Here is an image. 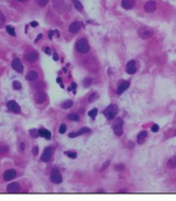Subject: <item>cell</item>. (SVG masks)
Masks as SVG:
<instances>
[{
	"label": "cell",
	"mask_w": 176,
	"mask_h": 201,
	"mask_svg": "<svg viewBox=\"0 0 176 201\" xmlns=\"http://www.w3.org/2000/svg\"><path fill=\"white\" fill-rule=\"evenodd\" d=\"M17 172L15 169H7L5 172L3 173V180L4 181H12L13 179L16 178Z\"/></svg>",
	"instance_id": "10"
},
{
	"label": "cell",
	"mask_w": 176,
	"mask_h": 201,
	"mask_svg": "<svg viewBox=\"0 0 176 201\" xmlns=\"http://www.w3.org/2000/svg\"><path fill=\"white\" fill-rule=\"evenodd\" d=\"M152 131H153V132H158V131H159V126L154 124L153 126H152Z\"/></svg>",
	"instance_id": "38"
},
{
	"label": "cell",
	"mask_w": 176,
	"mask_h": 201,
	"mask_svg": "<svg viewBox=\"0 0 176 201\" xmlns=\"http://www.w3.org/2000/svg\"><path fill=\"white\" fill-rule=\"evenodd\" d=\"M97 114H98V109H92L91 111H89V112H88V116L91 117L92 119H95V116H97Z\"/></svg>",
	"instance_id": "28"
},
{
	"label": "cell",
	"mask_w": 176,
	"mask_h": 201,
	"mask_svg": "<svg viewBox=\"0 0 176 201\" xmlns=\"http://www.w3.org/2000/svg\"><path fill=\"white\" fill-rule=\"evenodd\" d=\"M73 103H74L73 100H67L60 104V108L64 109V110H68V109H70L72 105H73Z\"/></svg>",
	"instance_id": "23"
},
{
	"label": "cell",
	"mask_w": 176,
	"mask_h": 201,
	"mask_svg": "<svg viewBox=\"0 0 176 201\" xmlns=\"http://www.w3.org/2000/svg\"><path fill=\"white\" fill-rule=\"evenodd\" d=\"M131 85V82L130 81H122L119 83L118 85V88H117V93H118V95H121V94L124 93L126 89L130 87Z\"/></svg>",
	"instance_id": "13"
},
{
	"label": "cell",
	"mask_w": 176,
	"mask_h": 201,
	"mask_svg": "<svg viewBox=\"0 0 176 201\" xmlns=\"http://www.w3.org/2000/svg\"><path fill=\"white\" fill-rule=\"evenodd\" d=\"M5 22V16L3 15V13L1 11H0V27L2 26L3 23Z\"/></svg>",
	"instance_id": "35"
},
{
	"label": "cell",
	"mask_w": 176,
	"mask_h": 201,
	"mask_svg": "<svg viewBox=\"0 0 176 201\" xmlns=\"http://www.w3.org/2000/svg\"><path fill=\"white\" fill-rule=\"evenodd\" d=\"M66 131H67V126H66L65 124H62L60 126V129H58V132H60V134H64Z\"/></svg>",
	"instance_id": "31"
},
{
	"label": "cell",
	"mask_w": 176,
	"mask_h": 201,
	"mask_svg": "<svg viewBox=\"0 0 176 201\" xmlns=\"http://www.w3.org/2000/svg\"><path fill=\"white\" fill-rule=\"evenodd\" d=\"M108 165H109V161H107V162H106V164H104V165H103V166H102L101 170H103V169H104V168H106V167L108 166Z\"/></svg>",
	"instance_id": "44"
},
{
	"label": "cell",
	"mask_w": 176,
	"mask_h": 201,
	"mask_svg": "<svg viewBox=\"0 0 176 201\" xmlns=\"http://www.w3.org/2000/svg\"><path fill=\"white\" fill-rule=\"evenodd\" d=\"M98 94L97 93H93V94H91V96L89 97V101H90V102H93V101L95 100V99L98 98Z\"/></svg>",
	"instance_id": "36"
},
{
	"label": "cell",
	"mask_w": 176,
	"mask_h": 201,
	"mask_svg": "<svg viewBox=\"0 0 176 201\" xmlns=\"http://www.w3.org/2000/svg\"><path fill=\"white\" fill-rule=\"evenodd\" d=\"M47 99V94L45 92L38 91L34 94V101L36 103H43L45 102Z\"/></svg>",
	"instance_id": "9"
},
{
	"label": "cell",
	"mask_w": 176,
	"mask_h": 201,
	"mask_svg": "<svg viewBox=\"0 0 176 201\" xmlns=\"http://www.w3.org/2000/svg\"><path fill=\"white\" fill-rule=\"evenodd\" d=\"M90 132V129L87 128V127H84V128H82L81 130H79L78 132H71V133H69V137L70 138H75L78 137V136H81L83 135V134H86V133H89Z\"/></svg>",
	"instance_id": "12"
},
{
	"label": "cell",
	"mask_w": 176,
	"mask_h": 201,
	"mask_svg": "<svg viewBox=\"0 0 176 201\" xmlns=\"http://www.w3.org/2000/svg\"><path fill=\"white\" fill-rule=\"evenodd\" d=\"M91 82H92V80L90 79V78H89V79H85L84 80V85H85V86H89V85L91 84Z\"/></svg>",
	"instance_id": "37"
},
{
	"label": "cell",
	"mask_w": 176,
	"mask_h": 201,
	"mask_svg": "<svg viewBox=\"0 0 176 201\" xmlns=\"http://www.w3.org/2000/svg\"><path fill=\"white\" fill-rule=\"evenodd\" d=\"M44 51L46 52L47 54H50V53H51V49H50L49 47H45V48H44Z\"/></svg>",
	"instance_id": "40"
},
{
	"label": "cell",
	"mask_w": 176,
	"mask_h": 201,
	"mask_svg": "<svg viewBox=\"0 0 176 201\" xmlns=\"http://www.w3.org/2000/svg\"><path fill=\"white\" fill-rule=\"evenodd\" d=\"M12 67L14 68L15 70H16L17 73H22L23 71V65L22 63L20 62V60L19 58H14L13 61H12Z\"/></svg>",
	"instance_id": "15"
},
{
	"label": "cell",
	"mask_w": 176,
	"mask_h": 201,
	"mask_svg": "<svg viewBox=\"0 0 176 201\" xmlns=\"http://www.w3.org/2000/svg\"><path fill=\"white\" fill-rule=\"evenodd\" d=\"M30 25L33 27V28H35V27H37V26H38V22H37V21H32V22H31Z\"/></svg>",
	"instance_id": "41"
},
{
	"label": "cell",
	"mask_w": 176,
	"mask_h": 201,
	"mask_svg": "<svg viewBox=\"0 0 176 201\" xmlns=\"http://www.w3.org/2000/svg\"><path fill=\"white\" fill-rule=\"evenodd\" d=\"M115 169H116L117 171H123L125 169V166L123 164H117L116 166H115Z\"/></svg>",
	"instance_id": "33"
},
{
	"label": "cell",
	"mask_w": 176,
	"mask_h": 201,
	"mask_svg": "<svg viewBox=\"0 0 176 201\" xmlns=\"http://www.w3.org/2000/svg\"><path fill=\"white\" fill-rule=\"evenodd\" d=\"M75 50L81 54L88 53L89 50H90V46H89L88 40L85 38H82L80 40H78L77 43H75Z\"/></svg>",
	"instance_id": "1"
},
{
	"label": "cell",
	"mask_w": 176,
	"mask_h": 201,
	"mask_svg": "<svg viewBox=\"0 0 176 201\" xmlns=\"http://www.w3.org/2000/svg\"><path fill=\"white\" fill-rule=\"evenodd\" d=\"M53 58H54V61H57V60H58V56H57V53H56V52H54Z\"/></svg>",
	"instance_id": "45"
},
{
	"label": "cell",
	"mask_w": 176,
	"mask_h": 201,
	"mask_svg": "<svg viewBox=\"0 0 176 201\" xmlns=\"http://www.w3.org/2000/svg\"><path fill=\"white\" fill-rule=\"evenodd\" d=\"M38 133H40V136H43V137L47 138V140H50V138H51V133L44 128L40 129V130H38Z\"/></svg>",
	"instance_id": "21"
},
{
	"label": "cell",
	"mask_w": 176,
	"mask_h": 201,
	"mask_svg": "<svg viewBox=\"0 0 176 201\" xmlns=\"http://www.w3.org/2000/svg\"><path fill=\"white\" fill-rule=\"evenodd\" d=\"M26 79L30 82H34L38 79V73L35 71V70H30L26 76Z\"/></svg>",
	"instance_id": "19"
},
{
	"label": "cell",
	"mask_w": 176,
	"mask_h": 201,
	"mask_svg": "<svg viewBox=\"0 0 176 201\" xmlns=\"http://www.w3.org/2000/svg\"><path fill=\"white\" fill-rule=\"evenodd\" d=\"M72 3L74 4V7H75V9H77L78 11L81 12V13H83V12H84V7H83V4L80 2V0H72Z\"/></svg>",
	"instance_id": "22"
},
{
	"label": "cell",
	"mask_w": 176,
	"mask_h": 201,
	"mask_svg": "<svg viewBox=\"0 0 176 201\" xmlns=\"http://www.w3.org/2000/svg\"><path fill=\"white\" fill-rule=\"evenodd\" d=\"M42 38H43V34H40V35H38V38H36V40H35V42L37 43V42H38V40H40Z\"/></svg>",
	"instance_id": "47"
},
{
	"label": "cell",
	"mask_w": 176,
	"mask_h": 201,
	"mask_svg": "<svg viewBox=\"0 0 176 201\" xmlns=\"http://www.w3.org/2000/svg\"><path fill=\"white\" fill-rule=\"evenodd\" d=\"M32 153H33V154H34V155H36L37 153H38V147H37V146H35V147L32 149Z\"/></svg>",
	"instance_id": "39"
},
{
	"label": "cell",
	"mask_w": 176,
	"mask_h": 201,
	"mask_svg": "<svg viewBox=\"0 0 176 201\" xmlns=\"http://www.w3.org/2000/svg\"><path fill=\"white\" fill-rule=\"evenodd\" d=\"M118 112H119L118 106H117L116 104H110V105H108L106 109H105L104 112H103V114H104V116L106 117L108 120H113L115 117L117 116Z\"/></svg>",
	"instance_id": "2"
},
{
	"label": "cell",
	"mask_w": 176,
	"mask_h": 201,
	"mask_svg": "<svg viewBox=\"0 0 176 201\" xmlns=\"http://www.w3.org/2000/svg\"><path fill=\"white\" fill-rule=\"evenodd\" d=\"M168 167L170 169L176 168V157H172L171 159L168 161Z\"/></svg>",
	"instance_id": "24"
},
{
	"label": "cell",
	"mask_w": 176,
	"mask_h": 201,
	"mask_svg": "<svg viewBox=\"0 0 176 201\" xmlns=\"http://www.w3.org/2000/svg\"><path fill=\"white\" fill-rule=\"evenodd\" d=\"M25 58H26V61L29 62V63H34V62H36L37 60H38V53H37L36 51H30L29 53L26 54Z\"/></svg>",
	"instance_id": "16"
},
{
	"label": "cell",
	"mask_w": 176,
	"mask_h": 201,
	"mask_svg": "<svg viewBox=\"0 0 176 201\" xmlns=\"http://www.w3.org/2000/svg\"><path fill=\"white\" fill-rule=\"evenodd\" d=\"M7 32L9 33L10 35H12V36H16V32H15V29L13 28L12 26H7Z\"/></svg>",
	"instance_id": "26"
},
{
	"label": "cell",
	"mask_w": 176,
	"mask_h": 201,
	"mask_svg": "<svg viewBox=\"0 0 176 201\" xmlns=\"http://www.w3.org/2000/svg\"><path fill=\"white\" fill-rule=\"evenodd\" d=\"M136 0H122L121 1V7L124 10H131L135 7Z\"/></svg>",
	"instance_id": "18"
},
{
	"label": "cell",
	"mask_w": 176,
	"mask_h": 201,
	"mask_svg": "<svg viewBox=\"0 0 176 201\" xmlns=\"http://www.w3.org/2000/svg\"><path fill=\"white\" fill-rule=\"evenodd\" d=\"M21 190V186L19 183H11L7 186V193H19Z\"/></svg>",
	"instance_id": "14"
},
{
	"label": "cell",
	"mask_w": 176,
	"mask_h": 201,
	"mask_svg": "<svg viewBox=\"0 0 176 201\" xmlns=\"http://www.w3.org/2000/svg\"><path fill=\"white\" fill-rule=\"evenodd\" d=\"M50 180H51L52 183L54 184H60L63 182V178L60 172L57 170V169H52L51 175H50Z\"/></svg>",
	"instance_id": "5"
},
{
	"label": "cell",
	"mask_w": 176,
	"mask_h": 201,
	"mask_svg": "<svg viewBox=\"0 0 176 201\" xmlns=\"http://www.w3.org/2000/svg\"><path fill=\"white\" fill-rule=\"evenodd\" d=\"M36 2L40 8H45L49 3V0H36Z\"/></svg>",
	"instance_id": "29"
},
{
	"label": "cell",
	"mask_w": 176,
	"mask_h": 201,
	"mask_svg": "<svg viewBox=\"0 0 176 201\" xmlns=\"http://www.w3.org/2000/svg\"><path fill=\"white\" fill-rule=\"evenodd\" d=\"M148 136V131H141L139 134H138V136H137V143L139 144V145H142Z\"/></svg>",
	"instance_id": "20"
},
{
	"label": "cell",
	"mask_w": 176,
	"mask_h": 201,
	"mask_svg": "<svg viewBox=\"0 0 176 201\" xmlns=\"http://www.w3.org/2000/svg\"><path fill=\"white\" fill-rule=\"evenodd\" d=\"M67 118L69 120H72V122H79L80 120V116L78 113H70L67 116Z\"/></svg>",
	"instance_id": "25"
},
{
	"label": "cell",
	"mask_w": 176,
	"mask_h": 201,
	"mask_svg": "<svg viewBox=\"0 0 176 201\" xmlns=\"http://www.w3.org/2000/svg\"><path fill=\"white\" fill-rule=\"evenodd\" d=\"M7 109H9L10 111H12L13 113H16V114L20 113V111H21L19 104L16 102V101H14V100H10L9 102L7 103Z\"/></svg>",
	"instance_id": "8"
},
{
	"label": "cell",
	"mask_w": 176,
	"mask_h": 201,
	"mask_svg": "<svg viewBox=\"0 0 176 201\" xmlns=\"http://www.w3.org/2000/svg\"><path fill=\"white\" fill-rule=\"evenodd\" d=\"M138 34H139V36L142 40H148V38L153 36L154 32L152 29L148 28V27H141V28H139V30H138Z\"/></svg>",
	"instance_id": "4"
},
{
	"label": "cell",
	"mask_w": 176,
	"mask_h": 201,
	"mask_svg": "<svg viewBox=\"0 0 176 201\" xmlns=\"http://www.w3.org/2000/svg\"><path fill=\"white\" fill-rule=\"evenodd\" d=\"M82 28V23L80 22V21H73V22H71L69 25V27H68V30H69L70 33H78L80 30H81Z\"/></svg>",
	"instance_id": "11"
},
{
	"label": "cell",
	"mask_w": 176,
	"mask_h": 201,
	"mask_svg": "<svg viewBox=\"0 0 176 201\" xmlns=\"http://www.w3.org/2000/svg\"><path fill=\"white\" fill-rule=\"evenodd\" d=\"M65 154L67 155V157L71 158V159H75V158H77V153L74 151H66Z\"/></svg>",
	"instance_id": "32"
},
{
	"label": "cell",
	"mask_w": 176,
	"mask_h": 201,
	"mask_svg": "<svg viewBox=\"0 0 176 201\" xmlns=\"http://www.w3.org/2000/svg\"><path fill=\"white\" fill-rule=\"evenodd\" d=\"M143 9H144V12H146V13H153V12H155L156 9H157V3H156L155 1H153V0H150V1L145 2Z\"/></svg>",
	"instance_id": "7"
},
{
	"label": "cell",
	"mask_w": 176,
	"mask_h": 201,
	"mask_svg": "<svg viewBox=\"0 0 176 201\" xmlns=\"http://www.w3.org/2000/svg\"><path fill=\"white\" fill-rule=\"evenodd\" d=\"M16 1H18V2H23V1H27V0H16Z\"/></svg>",
	"instance_id": "48"
},
{
	"label": "cell",
	"mask_w": 176,
	"mask_h": 201,
	"mask_svg": "<svg viewBox=\"0 0 176 201\" xmlns=\"http://www.w3.org/2000/svg\"><path fill=\"white\" fill-rule=\"evenodd\" d=\"M136 71H137L136 62H135L134 60H132V61L128 62V65H126V73H128V75H134Z\"/></svg>",
	"instance_id": "17"
},
{
	"label": "cell",
	"mask_w": 176,
	"mask_h": 201,
	"mask_svg": "<svg viewBox=\"0 0 176 201\" xmlns=\"http://www.w3.org/2000/svg\"><path fill=\"white\" fill-rule=\"evenodd\" d=\"M134 142H130V143H128V147L130 148H134Z\"/></svg>",
	"instance_id": "46"
},
{
	"label": "cell",
	"mask_w": 176,
	"mask_h": 201,
	"mask_svg": "<svg viewBox=\"0 0 176 201\" xmlns=\"http://www.w3.org/2000/svg\"><path fill=\"white\" fill-rule=\"evenodd\" d=\"M23 149H25V144L20 143V144H19V150H21V151H22Z\"/></svg>",
	"instance_id": "43"
},
{
	"label": "cell",
	"mask_w": 176,
	"mask_h": 201,
	"mask_svg": "<svg viewBox=\"0 0 176 201\" xmlns=\"http://www.w3.org/2000/svg\"><path fill=\"white\" fill-rule=\"evenodd\" d=\"M29 133H30V135L32 136L33 138H36L40 136V133L37 131V129H31L30 131H29Z\"/></svg>",
	"instance_id": "27"
},
{
	"label": "cell",
	"mask_w": 176,
	"mask_h": 201,
	"mask_svg": "<svg viewBox=\"0 0 176 201\" xmlns=\"http://www.w3.org/2000/svg\"><path fill=\"white\" fill-rule=\"evenodd\" d=\"M7 152H9V147L7 146L3 145L0 147V154H7Z\"/></svg>",
	"instance_id": "30"
},
{
	"label": "cell",
	"mask_w": 176,
	"mask_h": 201,
	"mask_svg": "<svg viewBox=\"0 0 176 201\" xmlns=\"http://www.w3.org/2000/svg\"><path fill=\"white\" fill-rule=\"evenodd\" d=\"M53 35H54V31H49V38H50V40H52Z\"/></svg>",
	"instance_id": "42"
},
{
	"label": "cell",
	"mask_w": 176,
	"mask_h": 201,
	"mask_svg": "<svg viewBox=\"0 0 176 201\" xmlns=\"http://www.w3.org/2000/svg\"><path fill=\"white\" fill-rule=\"evenodd\" d=\"M113 130L117 136H121L123 134V119L122 118H116L113 124Z\"/></svg>",
	"instance_id": "3"
},
{
	"label": "cell",
	"mask_w": 176,
	"mask_h": 201,
	"mask_svg": "<svg viewBox=\"0 0 176 201\" xmlns=\"http://www.w3.org/2000/svg\"><path fill=\"white\" fill-rule=\"evenodd\" d=\"M13 87L15 89H20L21 88V83L19 81H14L13 82Z\"/></svg>",
	"instance_id": "34"
},
{
	"label": "cell",
	"mask_w": 176,
	"mask_h": 201,
	"mask_svg": "<svg viewBox=\"0 0 176 201\" xmlns=\"http://www.w3.org/2000/svg\"><path fill=\"white\" fill-rule=\"evenodd\" d=\"M52 152H53L52 147H46L44 149V152H43L42 157H40V160H42L43 162H49L50 159L52 158Z\"/></svg>",
	"instance_id": "6"
}]
</instances>
